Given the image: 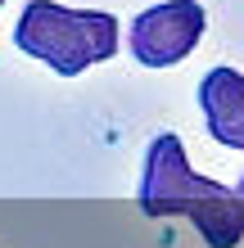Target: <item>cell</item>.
<instances>
[{
    "label": "cell",
    "mask_w": 244,
    "mask_h": 248,
    "mask_svg": "<svg viewBox=\"0 0 244 248\" xmlns=\"http://www.w3.org/2000/svg\"><path fill=\"white\" fill-rule=\"evenodd\" d=\"M140 212L145 217H190L208 248H235L244 239V212L231 185H217L208 176H195L185 144L159 131L145 149L140 167Z\"/></svg>",
    "instance_id": "obj_1"
},
{
    "label": "cell",
    "mask_w": 244,
    "mask_h": 248,
    "mask_svg": "<svg viewBox=\"0 0 244 248\" xmlns=\"http://www.w3.org/2000/svg\"><path fill=\"white\" fill-rule=\"evenodd\" d=\"M118 18L104 9H64L54 0H27L18 27H14V46L32 54L36 63L54 68L59 77L109 63L118 54Z\"/></svg>",
    "instance_id": "obj_2"
},
{
    "label": "cell",
    "mask_w": 244,
    "mask_h": 248,
    "mask_svg": "<svg viewBox=\"0 0 244 248\" xmlns=\"http://www.w3.org/2000/svg\"><path fill=\"white\" fill-rule=\"evenodd\" d=\"M204 27H208V14L199 0H163V5H154V9L131 18L127 46H131L136 63L172 68V63L195 54V46L204 41Z\"/></svg>",
    "instance_id": "obj_3"
},
{
    "label": "cell",
    "mask_w": 244,
    "mask_h": 248,
    "mask_svg": "<svg viewBox=\"0 0 244 248\" xmlns=\"http://www.w3.org/2000/svg\"><path fill=\"white\" fill-rule=\"evenodd\" d=\"M199 108H204L208 136L217 144L244 149V72L208 68L199 81Z\"/></svg>",
    "instance_id": "obj_4"
},
{
    "label": "cell",
    "mask_w": 244,
    "mask_h": 248,
    "mask_svg": "<svg viewBox=\"0 0 244 248\" xmlns=\"http://www.w3.org/2000/svg\"><path fill=\"white\" fill-rule=\"evenodd\" d=\"M235 203H240V212H244V171H240V185H235Z\"/></svg>",
    "instance_id": "obj_5"
},
{
    "label": "cell",
    "mask_w": 244,
    "mask_h": 248,
    "mask_svg": "<svg viewBox=\"0 0 244 248\" xmlns=\"http://www.w3.org/2000/svg\"><path fill=\"white\" fill-rule=\"evenodd\" d=\"M0 9H5V0H0Z\"/></svg>",
    "instance_id": "obj_6"
}]
</instances>
